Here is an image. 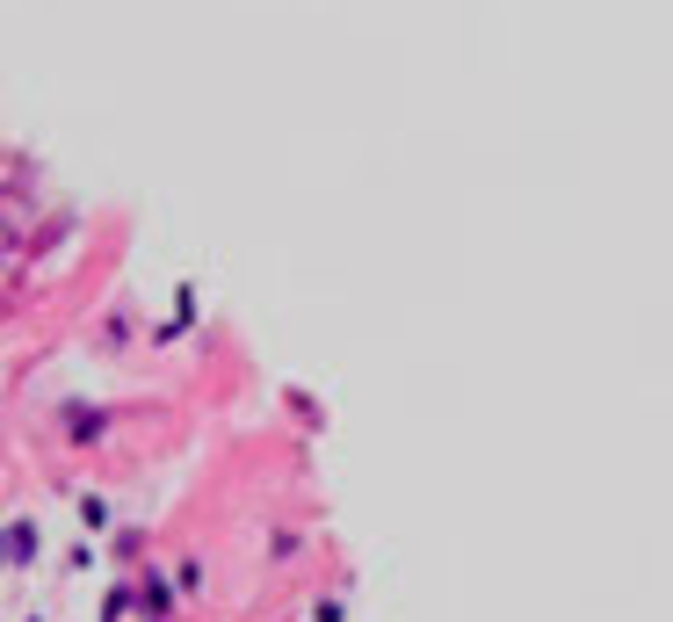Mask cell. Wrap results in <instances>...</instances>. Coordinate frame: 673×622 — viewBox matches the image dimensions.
<instances>
[{"label": "cell", "mask_w": 673, "mask_h": 622, "mask_svg": "<svg viewBox=\"0 0 673 622\" xmlns=\"http://www.w3.org/2000/svg\"><path fill=\"white\" fill-rule=\"evenodd\" d=\"M80 521H87V528H109V507L95 500V492H87V500H80Z\"/></svg>", "instance_id": "obj_2"}, {"label": "cell", "mask_w": 673, "mask_h": 622, "mask_svg": "<svg viewBox=\"0 0 673 622\" xmlns=\"http://www.w3.org/2000/svg\"><path fill=\"white\" fill-rule=\"evenodd\" d=\"M0 557H8V565H29V557H37V528H29V521H15L8 536H0Z\"/></svg>", "instance_id": "obj_1"}]
</instances>
